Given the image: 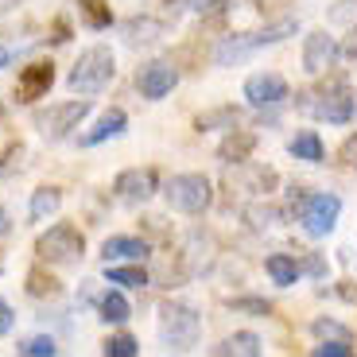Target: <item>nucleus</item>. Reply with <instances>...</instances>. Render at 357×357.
<instances>
[{
	"label": "nucleus",
	"mask_w": 357,
	"mask_h": 357,
	"mask_svg": "<svg viewBox=\"0 0 357 357\" xmlns=\"http://www.w3.org/2000/svg\"><path fill=\"white\" fill-rule=\"evenodd\" d=\"M295 31H299V20H291V16L268 24L264 31H233V36H225L222 43L214 47V63L218 66H233V63H241V59H249L252 51L280 43V39L295 36Z\"/></svg>",
	"instance_id": "obj_2"
},
{
	"label": "nucleus",
	"mask_w": 357,
	"mask_h": 357,
	"mask_svg": "<svg viewBox=\"0 0 357 357\" xmlns=\"http://www.w3.org/2000/svg\"><path fill=\"white\" fill-rule=\"evenodd\" d=\"M155 190H160V175H155V167H128V171H121V175L113 178V195L121 198V202H128V206L148 202Z\"/></svg>",
	"instance_id": "obj_9"
},
{
	"label": "nucleus",
	"mask_w": 357,
	"mask_h": 357,
	"mask_svg": "<svg viewBox=\"0 0 357 357\" xmlns=\"http://www.w3.org/2000/svg\"><path fill=\"white\" fill-rule=\"evenodd\" d=\"M116 74V59L109 47H86V51L78 54V63L70 66V78H66V86L74 89V93H82V98H93V93H101V89L113 82Z\"/></svg>",
	"instance_id": "obj_3"
},
{
	"label": "nucleus",
	"mask_w": 357,
	"mask_h": 357,
	"mask_svg": "<svg viewBox=\"0 0 357 357\" xmlns=\"http://www.w3.org/2000/svg\"><path fill=\"white\" fill-rule=\"evenodd\" d=\"M12 229V222H8V210H4V206H0V237H4V233Z\"/></svg>",
	"instance_id": "obj_37"
},
{
	"label": "nucleus",
	"mask_w": 357,
	"mask_h": 357,
	"mask_svg": "<svg viewBox=\"0 0 357 357\" xmlns=\"http://www.w3.org/2000/svg\"><path fill=\"white\" fill-rule=\"evenodd\" d=\"M78 12L93 31H105V27L113 24V8H109L105 0H78Z\"/></svg>",
	"instance_id": "obj_24"
},
{
	"label": "nucleus",
	"mask_w": 357,
	"mask_h": 357,
	"mask_svg": "<svg viewBox=\"0 0 357 357\" xmlns=\"http://www.w3.org/2000/svg\"><path fill=\"white\" fill-rule=\"evenodd\" d=\"M334 63H338V39H334L331 31H311L307 43H303L307 74H322V70H331Z\"/></svg>",
	"instance_id": "obj_13"
},
{
	"label": "nucleus",
	"mask_w": 357,
	"mask_h": 357,
	"mask_svg": "<svg viewBox=\"0 0 357 357\" xmlns=\"http://www.w3.org/2000/svg\"><path fill=\"white\" fill-rule=\"evenodd\" d=\"M233 311H252V314H268L272 311V303H264V299H233Z\"/></svg>",
	"instance_id": "obj_32"
},
{
	"label": "nucleus",
	"mask_w": 357,
	"mask_h": 357,
	"mask_svg": "<svg viewBox=\"0 0 357 357\" xmlns=\"http://www.w3.org/2000/svg\"><path fill=\"white\" fill-rule=\"evenodd\" d=\"M287 152H291L295 160H303V163H322V140H319V132H314V128H303L299 136H291Z\"/></svg>",
	"instance_id": "obj_20"
},
{
	"label": "nucleus",
	"mask_w": 357,
	"mask_h": 357,
	"mask_svg": "<svg viewBox=\"0 0 357 357\" xmlns=\"http://www.w3.org/2000/svg\"><path fill=\"white\" fill-rule=\"evenodd\" d=\"M178 82V70L171 63H163V59H155V63H144L140 70H136V89H140L148 101H160L167 98L171 89H175Z\"/></svg>",
	"instance_id": "obj_11"
},
{
	"label": "nucleus",
	"mask_w": 357,
	"mask_h": 357,
	"mask_svg": "<svg viewBox=\"0 0 357 357\" xmlns=\"http://www.w3.org/2000/svg\"><path fill=\"white\" fill-rule=\"evenodd\" d=\"M198 334H202V319H198L195 307L167 303L160 311V338H163V346H167V349L187 354L190 346H198Z\"/></svg>",
	"instance_id": "obj_4"
},
{
	"label": "nucleus",
	"mask_w": 357,
	"mask_h": 357,
	"mask_svg": "<svg viewBox=\"0 0 357 357\" xmlns=\"http://www.w3.org/2000/svg\"><path fill=\"white\" fill-rule=\"evenodd\" d=\"M51 86H54V66L47 63V59L27 63L24 70H20V78H16V93H20V101H27V105L39 101V98H47Z\"/></svg>",
	"instance_id": "obj_12"
},
{
	"label": "nucleus",
	"mask_w": 357,
	"mask_h": 357,
	"mask_svg": "<svg viewBox=\"0 0 357 357\" xmlns=\"http://www.w3.org/2000/svg\"><path fill=\"white\" fill-rule=\"evenodd\" d=\"M299 109L331 121V125H349L357 116V93L346 86V78H331V82H322L319 89L299 93Z\"/></svg>",
	"instance_id": "obj_1"
},
{
	"label": "nucleus",
	"mask_w": 357,
	"mask_h": 357,
	"mask_svg": "<svg viewBox=\"0 0 357 357\" xmlns=\"http://www.w3.org/2000/svg\"><path fill=\"white\" fill-rule=\"evenodd\" d=\"M16 4H20V0H0V16H4V12H12Z\"/></svg>",
	"instance_id": "obj_40"
},
{
	"label": "nucleus",
	"mask_w": 357,
	"mask_h": 357,
	"mask_svg": "<svg viewBox=\"0 0 357 357\" xmlns=\"http://www.w3.org/2000/svg\"><path fill=\"white\" fill-rule=\"evenodd\" d=\"M0 121H4V105H0Z\"/></svg>",
	"instance_id": "obj_41"
},
{
	"label": "nucleus",
	"mask_w": 357,
	"mask_h": 357,
	"mask_svg": "<svg viewBox=\"0 0 357 357\" xmlns=\"http://www.w3.org/2000/svg\"><path fill=\"white\" fill-rule=\"evenodd\" d=\"M105 280L109 284H121V287H148L152 280H148V272L140 268V260L136 264H105Z\"/></svg>",
	"instance_id": "obj_22"
},
{
	"label": "nucleus",
	"mask_w": 357,
	"mask_h": 357,
	"mask_svg": "<svg viewBox=\"0 0 357 357\" xmlns=\"http://www.w3.org/2000/svg\"><path fill=\"white\" fill-rule=\"evenodd\" d=\"M280 218H284V214H280L276 206H252V210H249V222L257 225V229H264V225H276Z\"/></svg>",
	"instance_id": "obj_30"
},
{
	"label": "nucleus",
	"mask_w": 357,
	"mask_h": 357,
	"mask_svg": "<svg viewBox=\"0 0 357 357\" xmlns=\"http://www.w3.org/2000/svg\"><path fill=\"white\" fill-rule=\"evenodd\" d=\"M260 349H264V342H260L252 331H237L233 338H225L222 346H214V354H218V357H225V354H237V357H257Z\"/></svg>",
	"instance_id": "obj_19"
},
{
	"label": "nucleus",
	"mask_w": 357,
	"mask_h": 357,
	"mask_svg": "<svg viewBox=\"0 0 357 357\" xmlns=\"http://www.w3.org/2000/svg\"><path fill=\"white\" fill-rule=\"evenodd\" d=\"M342 163H349V167H357V132L349 136L346 144H342Z\"/></svg>",
	"instance_id": "obj_34"
},
{
	"label": "nucleus",
	"mask_w": 357,
	"mask_h": 357,
	"mask_svg": "<svg viewBox=\"0 0 357 357\" xmlns=\"http://www.w3.org/2000/svg\"><path fill=\"white\" fill-rule=\"evenodd\" d=\"M125 125H128L125 109H109V113L101 116L98 125H93V128H89V132H86V136H82V148H93V144L109 140V136H121V132H125Z\"/></svg>",
	"instance_id": "obj_17"
},
{
	"label": "nucleus",
	"mask_w": 357,
	"mask_h": 357,
	"mask_svg": "<svg viewBox=\"0 0 357 357\" xmlns=\"http://www.w3.org/2000/svg\"><path fill=\"white\" fill-rule=\"evenodd\" d=\"M59 206H63V190H59V187H39L36 195H31L27 214H31V222H43V218L59 214Z\"/></svg>",
	"instance_id": "obj_21"
},
{
	"label": "nucleus",
	"mask_w": 357,
	"mask_h": 357,
	"mask_svg": "<svg viewBox=\"0 0 357 357\" xmlns=\"http://www.w3.org/2000/svg\"><path fill=\"white\" fill-rule=\"evenodd\" d=\"M338 295L346 303H357V284H338Z\"/></svg>",
	"instance_id": "obj_36"
},
{
	"label": "nucleus",
	"mask_w": 357,
	"mask_h": 357,
	"mask_svg": "<svg viewBox=\"0 0 357 357\" xmlns=\"http://www.w3.org/2000/svg\"><path fill=\"white\" fill-rule=\"evenodd\" d=\"M311 354L314 357H349L354 354V342H319Z\"/></svg>",
	"instance_id": "obj_31"
},
{
	"label": "nucleus",
	"mask_w": 357,
	"mask_h": 357,
	"mask_svg": "<svg viewBox=\"0 0 357 357\" xmlns=\"http://www.w3.org/2000/svg\"><path fill=\"white\" fill-rule=\"evenodd\" d=\"M214 125L233 128V125H237V113H233V109H218V113H202V116H198V132H206V128H214Z\"/></svg>",
	"instance_id": "obj_29"
},
{
	"label": "nucleus",
	"mask_w": 357,
	"mask_h": 357,
	"mask_svg": "<svg viewBox=\"0 0 357 357\" xmlns=\"http://www.w3.org/2000/svg\"><path fill=\"white\" fill-rule=\"evenodd\" d=\"M59 291H63L59 280L47 276L43 268H31V272H27V295H31V299H54Z\"/></svg>",
	"instance_id": "obj_25"
},
{
	"label": "nucleus",
	"mask_w": 357,
	"mask_h": 357,
	"mask_svg": "<svg viewBox=\"0 0 357 357\" xmlns=\"http://www.w3.org/2000/svg\"><path fill=\"white\" fill-rule=\"evenodd\" d=\"M98 311H101V319H105V322H116V326H121V322H128L132 307H128V299L121 291H105L98 299Z\"/></svg>",
	"instance_id": "obj_23"
},
{
	"label": "nucleus",
	"mask_w": 357,
	"mask_h": 357,
	"mask_svg": "<svg viewBox=\"0 0 357 357\" xmlns=\"http://www.w3.org/2000/svg\"><path fill=\"white\" fill-rule=\"evenodd\" d=\"M264 272L272 276V284H276V287H291L303 268H299V260H295V257H287V252H272V257L264 260Z\"/></svg>",
	"instance_id": "obj_18"
},
{
	"label": "nucleus",
	"mask_w": 357,
	"mask_h": 357,
	"mask_svg": "<svg viewBox=\"0 0 357 357\" xmlns=\"http://www.w3.org/2000/svg\"><path fill=\"white\" fill-rule=\"evenodd\" d=\"M121 31H125V39L136 47V43H155L160 36H167V24H163V20H152V16H132V20H125Z\"/></svg>",
	"instance_id": "obj_15"
},
{
	"label": "nucleus",
	"mask_w": 357,
	"mask_h": 357,
	"mask_svg": "<svg viewBox=\"0 0 357 357\" xmlns=\"http://www.w3.org/2000/svg\"><path fill=\"white\" fill-rule=\"evenodd\" d=\"M36 252H39L43 264H78V260L86 257V237H82L78 225L59 222L36 241Z\"/></svg>",
	"instance_id": "obj_5"
},
{
	"label": "nucleus",
	"mask_w": 357,
	"mask_h": 357,
	"mask_svg": "<svg viewBox=\"0 0 357 357\" xmlns=\"http://www.w3.org/2000/svg\"><path fill=\"white\" fill-rule=\"evenodd\" d=\"M101 257L109 260H144L148 257V241L144 237H109L105 245H101Z\"/></svg>",
	"instance_id": "obj_16"
},
{
	"label": "nucleus",
	"mask_w": 357,
	"mask_h": 357,
	"mask_svg": "<svg viewBox=\"0 0 357 357\" xmlns=\"http://www.w3.org/2000/svg\"><path fill=\"white\" fill-rule=\"evenodd\" d=\"M16 349H20L24 357H54V354H59V346H54V338H51V334H36V338L20 342Z\"/></svg>",
	"instance_id": "obj_27"
},
{
	"label": "nucleus",
	"mask_w": 357,
	"mask_h": 357,
	"mask_svg": "<svg viewBox=\"0 0 357 357\" xmlns=\"http://www.w3.org/2000/svg\"><path fill=\"white\" fill-rule=\"evenodd\" d=\"M163 198H167L171 210L178 214H202L214 190H210V178L198 175V171H183V175H171V183L163 187Z\"/></svg>",
	"instance_id": "obj_6"
},
{
	"label": "nucleus",
	"mask_w": 357,
	"mask_h": 357,
	"mask_svg": "<svg viewBox=\"0 0 357 357\" xmlns=\"http://www.w3.org/2000/svg\"><path fill=\"white\" fill-rule=\"evenodd\" d=\"M245 98H249L252 109H268V105L287 101L291 93H287V82L280 78L276 70H260V74H252V78H245Z\"/></svg>",
	"instance_id": "obj_10"
},
{
	"label": "nucleus",
	"mask_w": 357,
	"mask_h": 357,
	"mask_svg": "<svg viewBox=\"0 0 357 357\" xmlns=\"http://www.w3.org/2000/svg\"><path fill=\"white\" fill-rule=\"evenodd\" d=\"M338 214H342V198L326 195V190L307 195L303 206H299V222H303V229L311 233V237H326V233L334 229V222H338Z\"/></svg>",
	"instance_id": "obj_8"
},
{
	"label": "nucleus",
	"mask_w": 357,
	"mask_h": 357,
	"mask_svg": "<svg viewBox=\"0 0 357 357\" xmlns=\"http://www.w3.org/2000/svg\"><path fill=\"white\" fill-rule=\"evenodd\" d=\"M105 354L109 357H136L140 354V342H136L132 334H116V338L105 342Z\"/></svg>",
	"instance_id": "obj_28"
},
{
	"label": "nucleus",
	"mask_w": 357,
	"mask_h": 357,
	"mask_svg": "<svg viewBox=\"0 0 357 357\" xmlns=\"http://www.w3.org/2000/svg\"><path fill=\"white\" fill-rule=\"evenodd\" d=\"M163 4H175V8H183V4H195V8H198L202 0H163Z\"/></svg>",
	"instance_id": "obj_39"
},
{
	"label": "nucleus",
	"mask_w": 357,
	"mask_h": 357,
	"mask_svg": "<svg viewBox=\"0 0 357 357\" xmlns=\"http://www.w3.org/2000/svg\"><path fill=\"white\" fill-rule=\"evenodd\" d=\"M89 116V101H59V105H47L36 113V128L43 140H66L74 128Z\"/></svg>",
	"instance_id": "obj_7"
},
{
	"label": "nucleus",
	"mask_w": 357,
	"mask_h": 357,
	"mask_svg": "<svg viewBox=\"0 0 357 357\" xmlns=\"http://www.w3.org/2000/svg\"><path fill=\"white\" fill-rule=\"evenodd\" d=\"M311 334L319 342H354V334H349L342 322H334V319H314L311 322Z\"/></svg>",
	"instance_id": "obj_26"
},
{
	"label": "nucleus",
	"mask_w": 357,
	"mask_h": 357,
	"mask_svg": "<svg viewBox=\"0 0 357 357\" xmlns=\"http://www.w3.org/2000/svg\"><path fill=\"white\" fill-rule=\"evenodd\" d=\"M16 326V311L8 307V299H0V334H8Z\"/></svg>",
	"instance_id": "obj_33"
},
{
	"label": "nucleus",
	"mask_w": 357,
	"mask_h": 357,
	"mask_svg": "<svg viewBox=\"0 0 357 357\" xmlns=\"http://www.w3.org/2000/svg\"><path fill=\"white\" fill-rule=\"evenodd\" d=\"M252 148H257V132H249V128H229V136H225L222 148H218V160L245 163L252 155Z\"/></svg>",
	"instance_id": "obj_14"
},
{
	"label": "nucleus",
	"mask_w": 357,
	"mask_h": 357,
	"mask_svg": "<svg viewBox=\"0 0 357 357\" xmlns=\"http://www.w3.org/2000/svg\"><path fill=\"white\" fill-rule=\"evenodd\" d=\"M307 272H311V276H326V264H322V257H314V252H311V257H307Z\"/></svg>",
	"instance_id": "obj_35"
},
{
	"label": "nucleus",
	"mask_w": 357,
	"mask_h": 357,
	"mask_svg": "<svg viewBox=\"0 0 357 357\" xmlns=\"http://www.w3.org/2000/svg\"><path fill=\"white\" fill-rule=\"evenodd\" d=\"M8 63H12V47H4V43H0V70H4Z\"/></svg>",
	"instance_id": "obj_38"
}]
</instances>
